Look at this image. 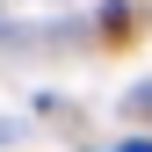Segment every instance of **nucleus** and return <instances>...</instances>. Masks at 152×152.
I'll use <instances>...</instances> for the list:
<instances>
[{
  "label": "nucleus",
  "instance_id": "nucleus-1",
  "mask_svg": "<svg viewBox=\"0 0 152 152\" xmlns=\"http://www.w3.org/2000/svg\"><path fill=\"white\" fill-rule=\"evenodd\" d=\"M123 152H152V138H130V145H123Z\"/></svg>",
  "mask_w": 152,
  "mask_h": 152
}]
</instances>
